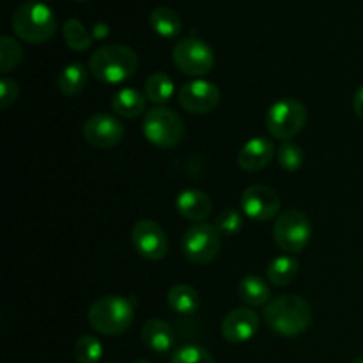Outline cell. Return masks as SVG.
<instances>
[{"label": "cell", "instance_id": "obj_21", "mask_svg": "<svg viewBox=\"0 0 363 363\" xmlns=\"http://www.w3.org/2000/svg\"><path fill=\"white\" fill-rule=\"evenodd\" d=\"M149 23H151L152 30L163 39L177 38V35L181 34V30H183V23H181L179 14L165 6H160L151 11Z\"/></svg>", "mask_w": 363, "mask_h": 363}, {"label": "cell", "instance_id": "obj_29", "mask_svg": "<svg viewBox=\"0 0 363 363\" xmlns=\"http://www.w3.org/2000/svg\"><path fill=\"white\" fill-rule=\"evenodd\" d=\"M170 363H215V358L206 347L197 346V344H186L174 351Z\"/></svg>", "mask_w": 363, "mask_h": 363}, {"label": "cell", "instance_id": "obj_17", "mask_svg": "<svg viewBox=\"0 0 363 363\" xmlns=\"http://www.w3.org/2000/svg\"><path fill=\"white\" fill-rule=\"evenodd\" d=\"M140 339L147 350L155 353H167L176 342V333L172 326L163 319H147L140 330Z\"/></svg>", "mask_w": 363, "mask_h": 363}, {"label": "cell", "instance_id": "obj_4", "mask_svg": "<svg viewBox=\"0 0 363 363\" xmlns=\"http://www.w3.org/2000/svg\"><path fill=\"white\" fill-rule=\"evenodd\" d=\"M11 28L21 41L43 45L55 34L57 16L43 2H23L11 16Z\"/></svg>", "mask_w": 363, "mask_h": 363}, {"label": "cell", "instance_id": "obj_6", "mask_svg": "<svg viewBox=\"0 0 363 363\" xmlns=\"http://www.w3.org/2000/svg\"><path fill=\"white\" fill-rule=\"evenodd\" d=\"M307 121V106L294 98L279 99L266 112V128L269 135L282 142L296 137L305 128Z\"/></svg>", "mask_w": 363, "mask_h": 363}, {"label": "cell", "instance_id": "obj_13", "mask_svg": "<svg viewBox=\"0 0 363 363\" xmlns=\"http://www.w3.org/2000/svg\"><path fill=\"white\" fill-rule=\"evenodd\" d=\"M131 243L140 257L147 261H162L169 252V240L160 223L152 220H138L131 229Z\"/></svg>", "mask_w": 363, "mask_h": 363}, {"label": "cell", "instance_id": "obj_22", "mask_svg": "<svg viewBox=\"0 0 363 363\" xmlns=\"http://www.w3.org/2000/svg\"><path fill=\"white\" fill-rule=\"evenodd\" d=\"M167 303H169L170 311L176 314H194L201 307V298L199 293L188 284H176L170 287L169 294H167Z\"/></svg>", "mask_w": 363, "mask_h": 363}, {"label": "cell", "instance_id": "obj_26", "mask_svg": "<svg viewBox=\"0 0 363 363\" xmlns=\"http://www.w3.org/2000/svg\"><path fill=\"white\" fill-rule=\"evenodd\" d=\"M21 60H23V50L20 43L14 41V38H9V35H2L0 38V73H9L14 67L20 66Z\"/></svg>", "mask_w": 363, "mask_h": 363}, {"label": "cell", "instance_id": "obj_14", "mask_svg": "<svg viewBox=\"0 0 363 363\" xmlns=\"http://www.w3.org/2000/svg\"><path fill=\"white\" fill-rule=\"evenodd\" d=\"M259 315L250 307L230 311L222 321V337L230 344L248 342L259 332Z\"/></svg>", "mask_w": 363, "mask_h": 363}, {"label": "cell", "instance_id": "obj_36", "mask_svg": "<svg viewBox=\"0 0 363 363\" xmlns=\"http://www.w3.org/2000/svg\"><path fill=\"white\" fill-rule=\"evenodd\" d=\"M78 2H85V0H78Z\"/></svg>", "mask_w": 363, "mask_h": 363}, {"label": "cell", "instance_id": "obj_12", "mask_svg": "<svg viewBox=\"0 0 363 363\" xmlns=\"http://www.w3.org/2000/svg\"><path fill=\"white\" fill-rule=\"evenodd\" d=\"M84 140L96 149H112L124 140V124L110 113H94L82 128Z\"/></svg>", "mask_w": 363, "mask_h": 363}, {"label": "cell", "instance_id": "obj_5", "mask_svg": "<svg viewBox=\"0 0 363 363\" xmlns=\"http://www.w3.org/2000/svg\"><path fill=\"white\" fill-rule=\"evenodd\" d=\"M142 133L149 144L160 149H170L183 142L186 130L179 113L167 106H155L144 113Z\"/></svg>", "mask_w": 363, "mask_h": 363}, {"label": "cell", "instance_id": "obj_33", "mask_svg": "<svg viewBox=\"0 0 363 363\" xmlns=\"http://www.w3.org/2000/svg\"><path fill=\"white\" fill-rule=\"evenodd\" d=\"M108 34V28L105 27V25H96V30H94V38H105V35Z\"/></svg>", "mask_w": 363, "mask_h": 363}, {"label": "cell", "instance_id": "obj_27", "mask_svg": "<svg viewBox=\"0 0 363 363\" xmlns=\"http://www.w3.org/2000/svg\"><path fill=\"white\" fill-rule=\"evenodd\" d=\"M73 357L77 363H99L103 357V344L94 335H84L74 342Z\"/></svg>", "mask_w": 363, "mask_h": 363}, {"label": "cell", "instance_id": "obj_8", "mask_svg": "<svg viewBox=\"0 0 363 363\" xmlns=\"http://www.w3.org/2000/svg\"><path fill=\"white\" fill-rule=\"evenodd\" d=\"M172 60L177 69L191 78H202L215 67V53L211 46L199 38H184L176 43Z\"/></svg>", "mask_w": 363, "mask_h": 363}, {"label": "cell", "instance_id": "obj_11", "mask_svg": "<svg viewBox=\"0 0 363 363\" xmlns=\"http://www.w3.org/2000/svg\"><path fill=\"white\" fill-rule=\"evenodd\" d=\"M241 213L255 222H268L280 211V195L275 188L266 184H252L240 197Z\"/></svg>", "mask_w": 363, "mask_h": 363}, {"label": "cell", "instance_id": "obj_16", "mask_svg": "<svg viewBox=\"0 0 363 363\" xmlns=\"http://www.w3.org/2000/svg\"><path fill=\"white\" fill-rule=\"evenodd\" d=\"M176 209L183 218L202 223L213 213V202L202 190L186 188L177 195Z\"/></svg>", "mask_w": 363, "mask_h": 363}, {"label": "cell", "instance_id": "obj_7", "mask_svg": "<svg viewBox=\"0 0 363 363\" xmlns=\"http://www.w3.org/2000/svg\"><path fill=\"white\" fill-rule=\"evenodd\" d=\"M312 238V223L303 211L287 209L280 213L273 225V240L286 254H300Z\"/></svg>", "mask_w": 363, "mask_h": 363}, {"label": "cell", "instance_id": "obj_10", "mask_svg": "<svg viewBox=\"0 0 363 363\" xmlns=\"http://www.w3.org/2000/svg\"><path fill=\"white\" fill-rule=\"evenodd\" d=\"M177 101L184 112L191 116H204L213 112L220 103V89L213 82L195 78L181 85L177 91Z\"/></svg>", "mask_w": 363, "mask_h": 363}, {"label": "cell", "instance_id": "obj_35", "mask_svg": "<svg viewBox=\"0 0 363 363\" xmlns=\"http://www.w3.org/2000/svg\"><path fill=\"white\" fill-rule=\"evenodd\" d=\"M133 363H151L149 360H137V362H133Z\"/></svg>", "mask_w": 363, "mask_h": 363}, {"label": "cell", "instance_id": "obj_15", "mask_svg": "<svg viewBox=\"0 0 363 363\" xmlns=\"http://www.w3.org/2000/svg\"><path fill=\"white\" fill-rule=\"evenodd\" d=\"M277 156L275 145L266 137H254L243 144L238 152V165L245 172H259Z\"/></svg>", "mask_w": 363, "mask_h": 363}, {"label": "cell", "instance_id": "obj_18", "mask_svg": "<svg viewBox=\"0 0 363 363\" xmlns=\"http://www.w3.org/2000/svg\"><path fill=\"white\" fill-rule=\"evenodd\" d=\"M145 94H142L140 91L133 87H123L112 96V106L113 113L124 119H135V117H140L145 110Z\"/></svg>", "mask_w": 363, "mask_h": 363}, {"label": "cell", "instance_id": "obj_9", "mask_svg": "<svg viewBox=\"0 0 363 363\" xmlns=\"http://www.w3.org/2000/svg\"><path fill=\"white\" fill-rule=\"evenodd\" d=\"M222 248V234L213 223L202 222L191 225L183 236V252L188 261L208 264L215 261Z\"/></svg>", "mask_w": 363, "mask_h": 363}, {"label": "cell", "instance_id": "obj_37", "mask_svg": "<svg viewBox=\"0 0 363 363\" xmlns=\"http://www.w3.org/2000/svg\"><path fill=\"white\" fill-rule=\"evenodd\" d=\"M41 2H43V0H41Z\"/></svg>", "mask_w": 363, "mask_h": 363}, {"label": "cell", "instance_id": "obj_25", "mask_svg": "<svg viewBox=\"0 0 363 363\" xmlns=\"http://www.w3.org/2000/svg\"><path fill=\"white\" fill-rule=\"evenodd\" d=\"M64 41L74 52H85V50L91 48L92 41H94V35L85 28V25L82 23L77 18H71L64 23L62 28Z\"/></svg>", "mask_w": 363, "mask_h": 363}, {"label": "cell", "instance_id": "obj_2", "mask_svg": "<svg viewBox=\"0 0 363 363\" xmlns=\"http://www.w3.org/2000/svg\"><path fill=\"white\" fill-rule=\"evenodd\" d=\"M264 321L277 335L293 339V337L307 332V328L311 326V305L296 294H282V296L273 298L266 305Z\"/></svg>", "mask_w": 363, "mask_h": 363}, {"label": "cell", "instance_id": "obj_3", "mask_svg": "<svg viewBox=\"0 0 363 363\" xmlns=\"http://www.w3.org/2000/svg\"><path fill=\"white\" fill-rule=\"evenodd\" d=\"M89 325L94 332L106 337L123 335L135 319V307L131 300L121 294H108L98 298L87 312Z\"/></svg>", "mask_w": 363, "mask_h": 363}, {"label": "cell", "instance_id": "obj_24", "mask_svg": "<svg viewBox=\"0 0 363 363\" xmlns=\"http://www.w3.org/2000/svg\"><path fill=\"white\" fill-rule=\"evenodd\" d=\"M176 87H174V80L167 73H152L151 77L145 80L144 94L155 105H165L172 99Z\"/></svg>", "mask_w": 363, "mask_h": 363}, {"label": "cell", "instance_id": "obj_1", "mask_svg": "<svg viewBox=\"0 0 363 363\" xmlns=\"http://www.w3.org/2000/svg\"><path fill=\"white\" fill-rule=\"evenodd\" d=\"M138 55L126 45L112 43L92 53L89 71L98 82L105 85L124 84L135 77L138 69Z\"/></svg>", "mask_w": 363, "mask_h": 363}, {"label": "cell", "instance_id": "obj_19", "mask_svg": "<svg viewBox=\"0 0 363 363\" xmlns=\"http://www.w3.org/2000/svg\"><path fill=\"white\" fill-rule=\"evenodd\" d=\"M238 294H240L241 301L247 303L248 307H264L268 305L272 291H269L268 280L261 279L257 275H247L240 280L238 286Z\"/></svg>", "mask_w": 363, "mask_h": 363}, {"label": "cell", "instance_id": "obj_32", "mask_svg": "<svg viewBox=\"0 0 363 363\" xmlns=\"http://www.w3.org/2000/svg\"><path fill=\"white\" fill-rule=\"evenodd\" d=\"M353 110H354V113H357L358 119L363 121V85H360V87L357 89V92H354Z\"/></svg>", "mask_w": 363, "mask_h": 363}, {"label": "cell", "instance_id": "obj_23", "mask_svg": "<svg viewBox=\"0 0 363 363\" xmlns=\"http://www.w3.org/2000/svg\"><path fill=\"white\" fill-rule=\"evenodd\" d=\"M298 269H300V261L294 255H280L268 264L266 280L277 287L287 286L298 275Z\"/></svg>", "mask_w": 363, "mask_h": 363}, {"label": "cell", "instance_id": "obj_28", "mask_svg": "<svg viewBox=\"0 0 363 363\" xmlns=\"http://www.w3.org/2000/svg\"><path fill=\"white\" fill-rule=\"evenodd\" d=\"M277 162L286 172H296L303 165V149L293 140H286L277 149Z\"/></svg>", "mask_w": 363, "mask_h": 363}, {"label": "cell", "instance_id": "obj_34", "mask_svg": "<svg viewBox=\"0 0 363 363\" xmlns=\"http://www.w3.org/2000/svg\"><path fill=\"white\" fill-rule=\"evenodd\" d=\"M353 363H363V357H360V358H357V360H354Z\"/></svg>", "mask_w": 363, "mask_h": 363}, {"label": "cell", "instance_id": "obj_31", "mask_svg": "<svg viewBox=\"0 0 363 363\" xmlns=\"http://www.w3.org/2000/svg\"><path fill=\"white\" fill-rule=\"evenodd\" d=\"M18 96H20V87H18L16 80L4 77L0 80V108L6 110L14 105L18 101Z\"/></svg>", "mask_w": 363, "mask_h": 363}, {"label": "cell", "instance_id": "obj_30", "mask_svg": "<svg viewBox=\"0 0 363 363\" xmlns=\"http://www.w3.org/2000/svg\"><path fill=\"white\" fill-rule=\"evenodd\" d=\"M215 227L222 236H236L243 229V215L238 209H223L216 215Z\"/></svg>", "mask_w": 363, "mask_h": 363}, {"label": "cell", "instance_id": "obj_20", "mask_svg": "<svg viewBox=\"0 0 363 363\" xmlns=\"http://www.w3.org/2000/svg\"><path fill=\"white\" fill-rule=\"evenodd\" d=\"M89 82V71L82 62H71L60 71L59 78H57V87H59L60 94L66 98H74L80 94Z\"/></svg>", "mask_w": 363, "mask_h": 363}]
</instances>
